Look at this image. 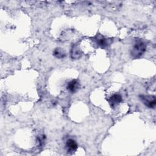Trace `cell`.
<instances>
[{"label": "cell", "instance_id": "cell-3", "mask_svg": "<svg viewBox=\"0 0 156 156\" xmlns=\"http://www.w3.org/2000/svg\"><path fill=\"white\" fill-rule=\"evenodd\" d=\"M122 101V97L118 94H115L112 95L108 99V102L111 107H113L119 104Z\"/></svg>", "mask_w": 156, "mask_h": 156}, {"label": "cell", "instance_id": "cell-6", "mask_svg": "<svg viewBox=\"0 0 156 156\" xmlns=\"http://www.w3.org/2000/svg\"><path fill=\"white\" fill-rule=\"evenodd\" d=\"M54 55L58 58H62L65 56V52L61 48H56L54 51Z\"/></svg>", "mask_w": 156, "mask_h": 156}, {"label": "cell", "instance_id": "cell-8", "mask_svg": "<svg viewBox=\"0 0 156 156\" xmlns=\"http://www.w3.org/2000/svg\"><path fill=\"white\" fill-rule=\"evenodd\" d=\"M97 44L101 48H105L107 46L108 42L107 41V38H105L103 37H98L97 38Z\"/></svg>", "mask_w": 156, "mask_h": 156}, {"label": "cell", "instance_id": "cell-5", "mask_svg": "<svg viewBox=\"0 0 156 156\" xmlns=\"http://www.w3.org/2000/svg\"><path fill=\"white\" fill-rule=\"evenodd\" d=\"M67 149L69 152H74L77 149V144L75 140L73 139H69L67 140L66 143Z\"/></svg>", "mask_w": 156, "mask_h": 156}, {"label": "cell", "instance_id": "cell-1", "mask_svg": "<svg viewBox=\"0 0 156 156\" xmlns=\"http://www.w3.org/2000/svg\"><path fill=\"white\" fill-rule=\"evenodd\" d=\"M146 44L141 40H137L132 50H131V55L133 58H140L143 55V54L146 51Z\"/></svg>", "mask_w": 156, "mask_h": 156}, {"label": "cell", "instance_id": "cell-2", "mask_svg": "<svg viewBox=\"0 0 156 156\" xmlns=\"http://www.w3.org/2000/svg\"><path fill=\"white\" fill-rule=\"evenodd\" d=\"M141 101L143 103L149 108H154L156 105L155 98L154 96H146L141 95L140 96Z\"/></svg>", "mask_w": 156, "mask_h": 156}, {"label": "cell", "instance_id": "cell-4", "mask_svg": "<svg viewBox=\"0 0 156 156\" xmlns=\"http://www.w3.org/2000/svg\"><path fill=\"white\" fill-rule=\"evenodd\" d=\"M79 87V83L77 80L74 79L70 81L67 85V89L71 93H74L77 91Z\"/></svg>", "mask_w": 156, "mask_h": 156}, {"label": "cell", "instance_id": "cell-7", "mask_svg": "<svg viewBox=\"0 0 156 156\" xmlns=\"http://www.w3.org/2000/svg\"><path fill=\"white\" fill-rule=\"evenodd\" d=\"M71 57L73 58H78L80 57L81 53L76 47V46H74L72 48L71 51Z\"/></svg>", "mask_w": 156, "mask_h": 156}]
</instances>
